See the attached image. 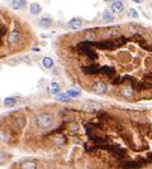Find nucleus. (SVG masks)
I'll return each mask as SVG.
<instances>
[{
  "label": "nucleus",
  "instance_id": "423d86ee",
  "mask_svg": "<svg viewBox=\"0 0 152 169\" xmlns=\"http://www.w3.org/2000/svg\"><path fill=\"white\" fill-rule=\"evenodd\" d=\"M110 9H112L113 13H123L124 11V4L120 1V0H117V1H113L112 3V6H110Z\"/></svg>",
  "mask_w": 152,
  "mask_h": 169
},
{
  "label": "nucleus",
  "instance_id": "a878e982",
  "mask_svg": "<svg viewBox=\"0 0 152 169\" xmlns=\"http://www.w3.org/2000/svg\"><path fill=\"white\" fill-rule=\"evenodd\" d=\"M33 51H34V52H39L41 49H39V48H33Z\"/></svg>",
  "mask_w": 152,
  "mask_h": 169
},
{
  "label": "nucleus",
  "instance_id": "4be33fe9",
  "mask_svg": "<svg viewBox=\"0 0 152 169\" xmlns=\"http://www.w3.org/2000/svg\"><path fill=\"white\" fill-rule=\"evenodd\" d=\"M66 94H68L71 97H77V96L81 95V92H80L79 90H75V88H70V90H67Z\"/></svg>",
  "mask_w": 152,
  "mask_h": 169
},
{
  "label": "nucleus",
  "instance_id": "f3484780",
  "mask_svg": "<svg viewBox=\"0 0 152 169\" xmlns=\"http://www.w3.org/2000/svg\"><path fill=\"white\" fill-rule=\"evenodd\" d=\"M100 72H101V73H104V75L112 76V75H114L115 70H114V68H112V67H109V66H103V67L100 68Z\"/></svg>",
  "mask_w": 152,
  "mask_h": 169
},
{
  "label": "nucleus",
  "instance_id": "f03ea898",
  "mask_svg": "<svg viewBox=\"0 0 152 169\" xmlns=\"http://www.w3.org/2000/svg\"><path fill=\"white\" fill-rule=\"evenodd\" d=\"M142 167V163L134 162V160H127V162H122L120 168L122 169H138Z\"/></svg>",
  "mask_w": 152,
  "mask_h": 169
},
{
  "label": "nucleus",
  "instance_id": "6e6552de",
  "mask_svg": "<svg viewBox=\"0 0 152 169\" xmlns=\"http://www.w3.org/2000/svg\"><path fill=\"white\" fill-rule=\"evenodd\" d=\"M67 25L72 29H79V28H81L82 22H81V19H79V18H72L71 20L67 23Z\"/></svg>",
  "mask_w": 152,
  "mask_h": 169
},
{
  "label": "nucleus",
  "instance_id": "6ab92c4d",
  "mask_svg": "<svg viewBox=\"0 0 152 169\" xmlns=\"http://www.w3.org/2000/svg\"><path fill=\"white\" fill-rule=\"evenodd\" d=\"M84 106H85L86 109H99V107H100V103L93 102V101H87V102L84 103Z\"/></svg>",
  "mask_w": 152,
  "mask_h": 169
},
{
  "label": "nucleus",
  "instance_id": "4468645a",
  "mask_svg": "<svg viewBox=\"0 0 152 169\" xmlns=\"http://www.w3.org/2000/svg\"><path fill=\"white\" fill-rule=\"evenodd\" d=\"M60 91H61L60 85L57 82H51V85H49V92L53 94V95H58Z\"/></svg>",
  "mask_w": 152,
  "mask_h": 169
},
{
  "label": "nucleus",
  "instance_id": "1a4fd4ad",
  "mask_svg": "<svg viewBox=\"0 0 152 169\" xmlns=\"http://www.w3.org/2000/svg\"><path fill=\"white\" fill-rule=\"evenodd\" d=\"M25 5H27L25 0H13V1H11V8H13L14 10H20Z\"/></svg>",
  "mask_w": 152,
  "mask_h": 169
},
{
  "label": "nucleus",
  "instance_id": "ddd939ff",
  "mask_svg": "<svg viewBox=\"0 0 152 169\" xmlns=\"http://www.w3.org/2000/svg\"><path fill=\"white\" fill-rule=\"evenodd\" d=\"M42 64H43L44 68L49 70V68L53 67V59L51 57H43V58H42Z\"/></svg>",
  "mask_w": 152,
  "mask_h": 169
},
{
  "label": "nucleus",
  "instance_id": "bb28decb",
  "mask_svg": "<svg viewBox=\"0 0 152 169\" xmlns=\"http://www.w3.org/2000/svg\"><path fill=\"white\" fill-rule=\"evenodd\" d=\"M148 158L152 159V153H148Z\"/></svg>",
  "mask_w": 152,
  "mask_h": 169
},
{
  "label": "nucleus",
  "instance_id": "b1692460",
  "mask_svg": "<svg viewBox=\"0 0 152 169\" xmlns=\"http://www.w3.org/2000/svg\"><path fill=\"white\" fill-rule=\"evenodd\" d=\"M23 62V58H13V61H8V64L10 66H17V64L22 63Z\"/></svg>",
  "mask_w": 152,
  "mask_h": 169
},
{
  "label": "nucleus",
  "instance_id": "9d476101",
  "mask_svg": "<svg viewBox=\"0 0 152 169\" xmlns=\"http://www.w3.org/2000/svg\"><path fill=\"white\" fill-rule=\"evenodd\" d=\"M39 25L42 27L43 29H48L49 27L52 25V19L48 18V17H43L39 19Z\"/></svg>",
  "mask_w": 152,
  "mask_h": 169
},
{
  "label": "nucleus",
  "instance_id": "0eeeda50",
  "mask_svg": "<svg viewBox=\"0 0 152 169\" xmlns=\"http://www.w3.org/2000/svg\"><path fill=\"white\" fill-rule=\"evenodd\" d=\"M19 38H20V34H19V30L17 28H14L13 30H11V33L9 34V37H8V42L11 44L17 43V42L19 41Z\"/></svg>",
  "mask_w": 152,
  "mask_h": 169
},
{
  "label": "nucleus",
  "instance_id": "dca6fc26",
  "mask_svg": "<svg viewBox=\"0 0 152 169\" xmlns=\"http://www.w3.org/2000/svg\"><path fill=\"white\" fill-rule=\"evenodd\" d=\"M56 100L61 102H68L71 100V96L68 94H58V95H56Z\"/></svg>",
  "mask_w": 152,
  "mask_h": 169
},
{
  "label": "nucleus",
  "instance_id": "39448f33",
  "mask_svg": "<svg viewBox=\"0 0 152 169\" xmlns=\"http://www.w3.org/2000/svg\"><path fill=\"white\" fill-rule=\"evenodd\" d=\"M108 149L113 153L114 156H117V158H124L125 154H127V152L119 147H108Z\"/></svg>",
  "mask_w": 152,
  "mask_h": 169
},
{
  "label": "nucleus",
  "instance_id": "5701e85b",
  "mask_svg": "<svg viewBox=\"0 0 152 169\" xmlns=\"http://www.w3.org/2000/svg\"><path fill=\"white\" fill-rule=\"evenodd\" d=\"M128 15H129L131 18H134V19H138V17H139V15H138V11H137L136 9H133V8H131V9L128 10Z\"/></svg>",
  "mask_w": 152,
  "mask_h": 169
},
{
  "label": "nucleus",
  "instance_id": "20e7f679",
  "mask_svg": "<svg viewBox=\"0 0 152 169\" xmlns=\"http://www.w3.org/2000/svg\"><path fill=\"white\" fill-rule=\"evenodd\" d=\"M100 66L98 64H91V66H86V67H82V72L84 73H87V75H96L100 72Z\"/></svg>",
  "mask_w": 152,
  "mask_h": 169
},
{
  "label": "nucleus",
  "instance_id": "9b49d317",
  "mask_svg": "<svg viewBox=\"0 0 152 169\" xmlns=\"http://www.w3.org/2000/svg\"><path fill=\"white\" fill-rule=\"evenodd\" d=\"M133 88L132 86H125V87H123L120 90V95L123 96V97H131V96L133 95Z\"/></svg>",
  "mask_w": 152,
  "mask_h": 169
},
{
  "label": "nucleus",
  "instance_id": "cd10ccee",
  "mask_svg": "<svg viewBox=\"0 0 152 169\" xmlns=\"http://www.w3.org/2000/svg\"><path fill=\"white\" fill-rule=\"evenodd\" d=\"M104 1H106V3H113V0H104Z\"/></svg>",
  "mask_w": 152,
  "mask_h": 169
},
{
  "label": "nucleus",
  "instance_id": "7ed1b4c3",
  "mask_svg": "<svg viewBox=\"0 0 152 169\" xmlns=\"http://www.w3.org/2000/svg\"><path fill=\"white\" fill-rule=\"evenodd\" d=\"M106 91H108V86L103 82H96L93 86V92L96 95H104Z\"/></svg>",
  "mask_w": 152,
  "mask_h": 169
},
{
  "label": "nucleus",
  "instance_id": "2eb2a0df",
  "mask_svg": "<svg viewBox=\"0 0 152 169\" xmlns=\"http://www.w3.org/2000/svg\"><path fill=\"white\" fill-rule=\"evenodd\" d=\"M37 168V164L34 160H27L22 164V169H36Z\"/></svg>",
  "mask_w": 152,
  "mask_h": 169
},
{
  "label": "nucleus",
  "instance_id": "f8f14e48",
  "mask_svg": "<svg viewBox=\"0 0 152 169\" xmlns=\"http://www.w3.org/2000/svg\"><path fill=\"white\" fill-rule=\"evenodd\" d=\"M30 14L32 15H38V14H41V11H42V8L41 5L38 3H32L30 4Z\"/></svg>",
  "mask_w": 152,
  "mask_h": 169
},
{
  "label": "nucleus",
  "instance_id": "a211bd4d",
  "mask_svg": "<svg viewBox=\"0 0 152 169\" xmlns=\"http://www.w3.org/2000/svg\"><path fill=\"white\" fill-rule=\"evenodd\" d=\"M15 103H17V100H15L14 97H6L5 100H4V105H5L6 107H13Z\"/></svg>",
  "mask_w": 152,
  "mask_h": 169
},
{
  "label": "nucleus",
  "instance_id": "aec40b11",
  "mask_svg": "<svg viewBox=\"0 0 152 169\" xmlns=\"http://www.w3.org/2000/svg\"><path fill=\"white\" fill-rule=\"evenodd\" d=\"M103 19H104V22H113L114 20V15L110 13V11H104V14H103Z\"/></svg>",
  "mask_w": 152,
  "mask_h": 169
},
{
  "label": "nucleus",
  "instance_id": "393cba45",
  "mask_svg": "<svg viewBox=\"0 0 152 169\" xmlns=\"http://www.w3.org/2000/svg\"><path fill=\"white\" fill-rule=\"evenodd\" d=\"M132 1H133V3H136V4H142V3L144 1V0H132Z\"/></svg>",
  "mask_w": 152,
  "mask_h": 169
},
{
  "label": "nucleus",
  "instance_id": "412c9836",
  "mask_svg": "<svg viewBox=\"0 0 152 169\" xmlns=\"http://www.w3.org/2000/svg\"><path fill=\"white\" fill-rule=\"evenodd\" d=\"M24 119L23 117H17L15 119V121H14V125H15V128L17 129H22L23 126H24Z\"/></svg>",
  "mask_w": 152,
  "mask_h": 169
},
{
  "label": "nucleus",
  "instance_id": "f257e3e1",
  "mask_svg": "<svg viewBox=\"0 0 152 169\" xmlns=\"http://www.w3.org/2000/svg\"><path fill=\"white\" fill-rule=\"evenodd\" d=\"M37 125L39 126L41 129H49L53 124V117L49 114H39L36 119Z\"/></svg>",
  "mask_w": 152,
  "mask_h": 169
}]
</instances>
